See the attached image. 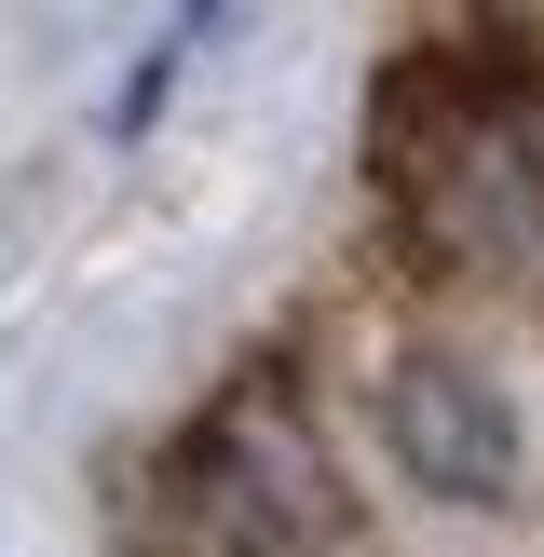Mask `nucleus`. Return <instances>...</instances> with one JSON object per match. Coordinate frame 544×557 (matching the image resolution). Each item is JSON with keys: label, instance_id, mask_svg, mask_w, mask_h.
I'll use <instances>...</instances> for the list:
<instances>
[{"label": "nucleus", "instance_id": "1", "mask_svg": "<svg viewBox=\"0 0 544 557\" xmlns=\"http://www.w3.org/2000/svg\"><path fill=\"white\" fill-rule=\"evenodd\" d=\"M368 177L395 245L435 272V286H544V163L517 136L504 82H490L477 27L462 41H408L395 69L368 82Z\"/></svg>", "mask_w": 544, "mask_h": 557}, {"label": "nucleus", "instance_id": "2", "mask_svg": "<svg viewBox=\"0 0 544 557\" xmlns=\"http://www.w3.org/2000/svg\"><path fill=\"white\" fill-rule=\"evenodd\" d=\"M163 462L190 476V504H205V517H232L259 557H326V544L354 531L341 462H326V435H313V408H299V381H286V368L218 381V395H205V422H190Z\"/></svg>", "mask_w": 544, "mask_h": 557}, {"label": "nucleus", "instance_id": "3", "mask_svg": "<svg viewBox=\"0 0 544 557\" xmlns=\"http://www.w3.org/2000/svg\"><path fill=\"white\" fill-rule=\"evenodd\" d=\"M381 449H395V476L422 490V504L449 517H490L517 504V408L490 395V368H462V354H381Z\"/></svg>", "mask_w": 544, "mask_h": 557}, {"label": "nucleus", "instance_id": "4", "mask_svg": "<svg viewBox=\"0 0 544 557\" xmlns=\"http://www.w3.org/2000/svg\"><path fill=\"white\" fill-rule=\"evenodd\" d=\"M477 54H490V82H504V109H517V136H531V163H544V14L477 27Z\"/></svg>", "mask_w": 544, "mask_h": 557}]
</instances>
